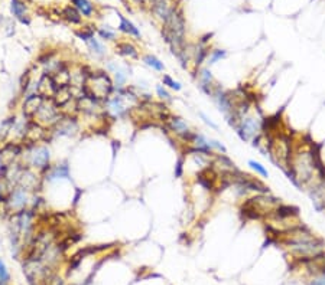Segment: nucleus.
Segmentation results:
<instances>
[{
  "instance_id": "obj_1",
  "label": "nucleus",
  "mask_w": 325,
  "mask_h": 285,
  "mask_svg": "<svg viewBox=\"0 0 325 285\" xmlns=\"http://www.w3.org/2000/svg\"><path fill=\"white\" fill-rule=\"evenodd\" d=\"M286 246L298 258H314L321 254L323 242L308 230H292L286 239Z\"/></svg>"
},
{
  "instance_id": "obj_2",
  "label": "nucleus",
  "mask_w": 325,
  "mask_h": 285,
  "mask_svg": "<svg viewBox=\"0 0 325 285\" xmlns=\"http://www.w3.org/2000/svg\"><path fill=\"white\" fill-rule=\"evenodd\" d=\"M115 89L113 78L106 71H93L87 75L81 92L104 104L115 94Z\"/></svg>"
},
{
  "instance_id": "obj_3",
  "label": "nucleus",
  "mask_w": 325,
  "mask_h": 285,
  "mask_svg": "<svg viewBox=\"0 0 325 285\" xmlns=\"http://www.w3.org/2000/svg\"><path fill=\"white\" fill-rule=\"evenodd\" d=\"M291 170H292V177L296 183H301V184H306L309 183L314 176H315V170H317V166H315V160H314V156L311 151H301L298 153V156H295L292 160H291Z\"/></svg>"
},
{
  "instance_id": "obj_4",
  "label": "nucleus",
  "mask_w": 325,
  "mask_h": 285,
  "mask_svg": "<svg viewBox=\"0 0 325 285\" xmlns=\"http://www.w3.org/2000/svg\"><path fill=\"white\" fill-rule=\"evenodd\" d=\"M23 157H25V166L29 169L46 173L51 167V151L46 145L42 144H23Z\"/></svg>"
},
{
  "instance_id": "obj_5",
  "label": "nucleus",
  "mask_w": 325,
  "mask_h": 285,
  "mask_svg": "<svg viewBox=\"0 0 325 285\" xmlns=\"http://www.w3.org/2000/svg\"><path fill=\"white\" fill-rule=\"evenodd\" d=\"M262 128H263L262 120L256 115L250 114L249 111L238 115V121H237L236 127H234L238 137L243 142H253V144L259 140Z\"/></svg>"
},
{
  "instance_id": "obj_6",
  "label": "nucleus",
  "mask_w": 325,
  "mask_h": 285,
  "mask_svg": "<svg viewBox=\"0 0 325 285\" xmlns=\"http://www.w3.org/2000/svg\"><path fill=\"white\" fill-rule=\"evenodd\" d=\"M30 200H32V198H30L29 190H26L22 186H15L7 193V198H6V202H4L6 210L10 215L22 212V210L29 207Z\"/></svg>"
},
{
  "instance_id": "obj_7",
  "label": "nucleus",
  "mask_w": 325,
  "mask_h": 285,
  "mask_svg": "<svg viewBox=\"0 0 325 285\" xmlns=\"http://www.w3.org/2000/svg\"><path fill=\"white\" fill-rule=\"evenodd\" d=\"M165 122H166L168 130H169L175 137H178L179 140H182V142H186V144L191 142L195 131L191 130V127L188 125V122H186L182 117H178V115H169V117L166 118Z\"/></svg>"
},
{
  "instance_id": "obj_8",
  "label": "nucleus",
  "mask_w": 325,
  "mask_h": 285,
  "mask_svg": "<svg viewBox=\"0 0 325 285\" xmlns=\"http://www.w3.org/2000/svg\"><path fill=\"white\" fill-rule=\"evenodd\" d=\"M44 101H45V98L39 92L28 94L23 100V104H22V113L25 115V118L33 120V117L38 113V110L41 108V105L44 104Z\"/></svg>"
},
{
  "instance_id": "obj_9",
  "label": "nucleus",
  "mask_w": 325,
  "mask_h": 285,
  "mask_svg": "<svg viewBox=\"0 0 325 285\" xmlns=\"http://www.w3.org/2000/svg\"><path fill=\"white\" fill-rule=\"evenodd\" d=\"M45 180L46 182H55V180H71L70 167L67 163H61L51 166L48 171L45 173Z\"/></svg>"
},
{
  "instance_id": "obj_10",
  "label": "nucleus",
  "mask_w": 325,
  "mask_h": 285,
  "mask_svg": "<svg viewBox=\"0 0 325 285\" xmlns=\"http://www.w3.org/2000/svg\"><path fill=\"white\" fill-rule=\"evenodd\" d=\"M10 12L19 22H22L25 25L30 23L26 1H23V0H10Z\"/></svg>"
},
{
  "instance_id": "obj_11",
  "label": "nucleus",
  "mask_w": 325,
  "mask_h": 285,
  "mask_svg": "<svg viewBox=\"0 0 325 285\" xmlns=\"http://www.w3.org/2000/svg\"><path fill=\"white\" fill-rule=\"evenodd\" d=\"M116 54L127 59H138L139 58V51L132 42H118L115 46Z\"/></svg>"
},
{
  "instance_id": "obj_12",
  "label": "nucleus",
  "mask_w": 325,
  "mask_h": 285,
  "mask_svg": "<svg viewBox=\"0 0 325 285\" xmlns=\"http://www.w3.org/2000/svg\"><path fill=\"white\" fill-rule=\"evenodd\" d=\"M117 18H118V26L117 30H120L121 33H124V35H129V36H135V38H140V30L136 28L127 18H124L121 13H117Z\"/></svg>"
},
{
  "instance_id": "obj_13",
  "label": "nucleus",
  "mask_w": 325,
  "mask_h": 285,
  "mask_svg": "<svg viewBox=\"0 0 325 285\" xmlns=\"http://www.w3.org/2000/svg\"><path fill=\"white\" fill-rule=\"evenodd\" d=\"M61 16L71 25H80L83 22V15L74 6H65L61 12Z\"/></svg>"
},
{
  "instance_id": "obj_14",
  "label": "nucleus",
  "mask_w": 325,
  "mask_h": 285,
  "mask_svg": "<svg viewBox=\"0 0 325 285\" xmlns=\"http://www.w3.org/2000/svg\"><path fill=\"white\" fill-rule=\"evenodd\" d=\"M71 3L84 18H91L95 10L94 4L90 0H71Z\"/></svg>"
},
{
  "instance_id": "obj_15",
  "label": "nucleus",
  "mask_w": 325,
  "mask_h": 285,
  "mask_svg": "<svg viewBox=\"0 0 325 285\" xmlns=\"http://www.w3.org/2000/svg\"><path fill=\"white\" fill-rule=\"evenodd\" d=\"M142 61H143V63H145L148 68L153 69V71H156V72H163V71H165V65H163V62H162L158 57L152 55V54L143 55Z\"/></svg>"
},
{
  "instance_id": "obj_16",
  "label": "nucleus",
  "mask_w": 325,
  "mask_h": 285,
  "mask_svg": "<svg viewBox=\"0 0 325 285\" xmlns=\"http://www.w3.org/2000/svg\"><path fill=\"white\" fill-rule=\"evenodd\" d=\"M87 46H89L90 52H91L94 57L103 58L106 55V48H104V45H103L98 39H95V38L90 39L89 42H87Z\"/></svg>"
},
{
  "instance_id": "obj_17",
  "label": "nucleus",
  "mask_w": 325,
  "mask_h": 285,
  "mask_svg": "<svg viewBox=\"0 0 325 285\" xmlns=\"http://www.w3.org/2000/svg\"><path fill=\"white\" fill-rule=\"evenodd\" d=\"M97 33H98V36H100L103 41H112V42L117 41V32L113 30L112 28H109V26H101V28H98L97 29Z\"/></svg>"
},
{
  "instance_id": "obj_18",
  "label": "nucleus",
  "mask_w": 325,
  "mask_h": 285,
  "mask_svg": "<svg viewBox=\"0 0 325 285\" xmlns=\"http://www.w3.org/2000/svg\"><path fill=\"white\" fill-rule=\"evenodd\" d=\"M226 58H227V51L226 49H212V51H209L207 63L208 65H214V63L220 62L221 59H226Z\"/></svg>"
},
{
  "instance_id": "obj_19",
  "label": "nucleus",
  "mask_w": 325,
  "mask_h": 285,
  "mask_svg": "<svg viewBox=\"0 0 325 285\" xmlns=\"http://www.w3.org/2000/svg\"><path fill=\"white\" fill-rule=\"evenodd\" d=\"M155 89H156V95H158V98H159L161 101H163V102H172V101H174L169 89L163 85V84H158V85L155 86Z\"/></svg>"
},
{
  "instance_id": "obj_20",
  "label": "nucleus",
  "mask_w": 325,
  "mask_h": 285,
  "mask_svg": "<svg viewBox=\"0 0 325 285\" xmlns=\"http://www.w3.org/2000/svg\"><path fill=\"white\" fill-rule=\"evenodd\" d=\"M247 164H249V167H250L252 170L256 171L260 177H263V179L269 177V170L266 169V166H263L260 162H257V160H249Z\"/></svg>"
},
{
  "instance_id": "obj_21",
  "label": "nucleus",
  "mask_w": 325,
  "mask_h": 285,
  "mask_svg": "<svg viewBox=\"0 0 325 285\" xmlns=\"http://www.w3.org/2000/svg\"><path fill=\"white\" fill-rule=\"evenodd\" d=\"M162 84L166 86L168 89H172V91H175V92H179V91L182 89L181 82L175 81V80H174L171 75H168V74H165V75L162 77Z\"/></svg>"
},
{
  "instance_id": "obj_22",
  "label": "nucleus",
  "mask_w": 325,
  "mask_h": 285,
  "mask_svg": "<svg viewBox=\"0 0 325 285\" xmlns=\"http://www.w3.org/2000/svg\"><path fill=\"white\" fill-rule=\"evenodd\" d=\"M308 285H325V266H323L309 281Z\"/></svg>"
},
{
  "instance_id": "obj_23",
  "label": "nucleus",
  "mask_w": 325,
  "mask_h": 285,
  "mask_svg": "<svg viewBox=\"0 0 325 285\" xmlns=\"http://www.w3.org/2000/svg\"><path fill=\"white\" fill-rule=\"evenodd\" d=\"M94 32H95V29L83 28V29H80V30H77V32H75V35H77V36H78L81 41H84V42L87 43L90 39H93V38H94Z\"/></svg>"
},
{
  "instance_id": "obj_24",
  "label": "nucleus",
  "mask_w": 325,
  "mask_h": 285,
  "mask_svg": "<svg viewBox=\"0 0 325 285\" xmlns=\"http://www.w3.org/2000/svg\"><path fill=\"white\" fill-rule=\"evenodd\" d=\"M10 281V274L4 265V262L0 259V284H7Z\"/></svg>"
},
{
  "instance_id": "obj_25",
  "label": "nucleus",
  "mask_w": 325,
  "mask_h": 285,
  "mask_svg": "<svg viewBox=\"0 0 325 285\" xmlns=\"http://www.w3.org/2000/svg\"><path fill=\"white\" fill-rule=\"evenodd\" d=\"M198 115H200V117L203 118V121H204V122L207 124L209 128H212V130H218V125H217V124H215V122H214V121H212V120H211V118L208 117V115H206L204 113H200Z\"/></svg>"
},
{
  "instance_id": "obj_26",
  "label": "nucleus",
  "mask_w": 325,
  "mask_h": 285,
  "mask_svg": "<svg viewBox=\"0 0 325 285\" xmlns=\"http://www.w3.org/2000/svg\"><path fill=\"white\" fill-rule=\"evenodd\" d=\"M182 171H184V160H182V159H178L177 167H175V177H181V176H182Z\"/></svg>"
}]
</instances>
